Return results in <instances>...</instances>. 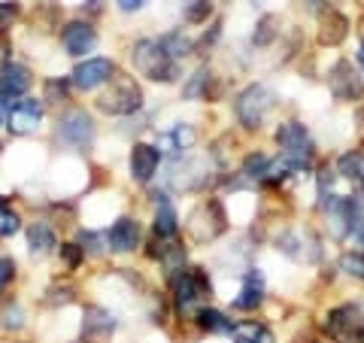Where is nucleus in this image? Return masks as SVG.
<instances>
[{
	"mask_svg": "<svg viewBox=\"0 0 364 343\" xmlns=\"http://www.w3.org/2000/svg\"><path fill=\"white\" fill-rule=\"evenodd\" d=\"M79 343H82V340H79Z\"/></svg>",
	"mask_w": 364,
	"mask_h": 343,
	"instance_id": "49530a36",
	"label": "nucleus"
},
{
	"mask_svg": "<svg viewBox=\"0 0 364 343\" xmlns=\"http://www.w3.org/2000/svg\"><path fill=\"white\" fill-rule=\"evenodd\" d=\"M16 273H18L16 258L13 255H0V292H6V285L16 280Z\"/></svg>",
	"mask_w": 364,
	"mask_h": 343,
	"instance_id": "e433bc0d",
	"label": "nucleus"
},
{
	"mask_svg": "<svg viewBox=\"0 0 364 343\" xmlns=\"http://www.w3.org/2000/svg\"><path fill=\"white\" fill-rule=\"evenodd\" d=\"M349 28H352V21H349L346 13H340V9H325V13L318 16L316 40H318V46L337 49V46L349 37Z\"/></svg>",
	"mask_w": 364,
	"mask_h": 343,
	"instance_id": "412c9836",
	"label": "nucleus"
},
{
	"mask_svg": "<svg viewBox=\"0 0 364 343\" xmlns=\"http://www.w3.org/2000/svg\"><path fill=\"white\" fill-rule=\"evenodd\" d=\"M182 21L186 25H207L213 16V0H182Z\"/></svg>",
	"mask_w": 364,
	"mask_h": 343,
	"instance_id": "7c9ffc66",
	"label": "nucleus"
},
{
	"mask_svg": "<svg viewBox=\"0 0 364 343\" xmlns=\"http://www.w3.org/2000/svg\"><path fill=\"white\" fill-rule=\"evenodd\" d=\"M58 258H61L64 273H76L85 261V249L79 246L76 240H64V243H58Z\"/></svg>",
	"mask_w": 364,
	"mask_h": 343,
	"instance_id": "2f4dec72",
	"label": "nucleus"
},
{
	"mask_svg": "<svg viewBox=\"0 0 364 343\" xmlns=\"http://www.w3.org/2000/svg\"><path fill=\"white\" fill-rule=\"evenodd\" d=\"M70 88H73V83H70V76H49L43 83V104L46 107H64L67 100H70Z\"/></svg>",
	"mask_w": 364,
	"mask_h": 343,
	"instance_id": "cd10ccee",
	"label": "nucleus"
},
{
	"mask_svg": "<svg viewBox=\"0 0 364 343\" xmlns=\"http://www.w3.org/2000/svg\"><path fill=\"white\" fill-rule=\"evenodd\" d=\"M215 76L210 64H200L198 70H191L186 76V83H182V100H213L215 97Z\"/></svg>",
	"mask_w": 364,
	"mask_h": 343,
	"instance_id": "5701e85b",
	"label": "nucleus"
},
{
	"mask_svg": "<svg viewBox=\"0 0 364 343\" xmlns=\"http://www.w3.org/2000/svg\"><path fill=\"white\" fill-rule=\"evenodd\" d=\"M76 243L85 249V258H88V255H91V258H100V255L109 253V246H107V231H95V228H82Z\"/></svg>",
	"mask_w": 364,
	"mask_h": 343,
	"instance_id": "c756f323",
	"label": "nucleus"
},
{
	"mask_svg": "<svg viewBox=\"0 0 364 343\" xmlns=\"http://www.w3.org/2000/svg\"><path fill=\"white\" fill-rule=\"evenodd\" d=\"M100 9H104L100 0H85V4H82V13L85 16H100Z\"/></svg>",
	"mask_w": 364,
	"mask_h": 343,
	"instance_id": "58836bf2",
	"label": "nucleus"
},
{
	"mask_svg": "<svg viewBox=\"0 0 364 343\" xmlns=\"http://www.w3.org/2000/svg\"><path fill=\"white\" fill-rule=\"evenodd\" d=\"M25 237H28V255L33 261H43V258H49L52 253H58V234H55V228L46 219L31 222Z\"/></svg>",
	"mask_w": 364,
	"mask_h": 343,
	"instance_id": "4be33fe9",
	"label": "nucleus"
},
{
	"mask_svg": "<svg viewBox=\"0 0 364 343\" xmlns=\"http://www.w3.org/2000/svg\"><path fill=\"white\" fill-rule=\"evenodd\" d=\"M116 6H119V13L134 16V13H143L149 6V0H116Z\"/></svg>",
	"mask_w": 364,
	"mask_h": 343,
	"instance_id": "4c0bfd02",
	"label": "nucleus"
},
{
	"mask_svg": "<svg viewBox=\"0 0 364 343\" xmlns=\"http://www.w3.org/2000/svg\"><path fill=\"white\" fill-rule=\"evenodd\" d=\"M355 58H358V67H361V73H364V43H358V52H355Z\"/></svg>",
	"mask_w": 364,
	"mask_h": 343,
	"instance_id": "a19ab883",
	"label": "nucleus"
},
{
	"mask_svg": "<svg viewBox=\"0 0 364 343\" xmlns=\"http://www.w3.org/2000/svg\"><path fill=\"white\" fill-rule=\"evenodd\" d=\"M31 85H33V70L28 64H21L6 55L4 64H0V97H4L6 104H16V100L28 97Z\"/></svg>",
	"mask_w": 364,
	"mask_h": 343,
	"instance_id": "dca6fc26",
	"label": "nucleus"
},
{
	"mask_svg": "<svg viewBox=\"0 0 364 343\" xmlns=\"http://www.w3.org/2000/svg\"><path fill=\"white\" fill-rule=\"evenodd\" d=\"M228 231V213L225 204L219 198H203L195 210H191L188 222H186V234L191 243H213L215 237H222Z\"/></svg>",
	"mask_w": 364,
	"mask_h": 343,
	"instance_id": "1a4fd4ad",
	"label": "nucleus"
},
{
	"mask_svg": "<svg viewBox=\"0 0 364 343\" xmlns=\"http://www.w3.org/2000/svg\"><path fill=\"white\" fill-rule=\"evenodd\" d=\"M55 143L61 149H70L79 155H88L97 143V122L85 107H67L55 119Z\"/></svg>",
	"mask_w": 364,
	"mask_h": 343,
	"instance_id": "20e7f679",
	"label": "nucleus"
},
{
	"mask_svg": "<svg viewBox=\"0 0 364 343\" xmlns=\"http://www.w3.org/2000/svg\"><path fill=\"white\" fill-rule=\"evenodd\" d=\"M228 337H231V343H277L273 328L261 319H240V322L231 325Z\"/></svg>",
	"mask_w": 364,
	"mask_h": 343,
	"instance_id": "b1692460",
	"label": "nucleus"
},
{
	"mask_svg": "<svg viewBox=\"0 0 364 343\" xmlns=\"http://www.w3.org/2000/svg\"><path fill=\"white\" fill-rule=\"evenodd\" d=\"M46 116V104L40 97H21L6 110V131L13 137H31L40 131Z\"/></svg>",
	"mask_w": 364,
	"mask_h": 343,
	"instance_id": "ddd939ff",
	"label": "nucleus"
},
{
	"mask_svg": "<svg viewBox=\"0 0 364 343\" xmlns=\"http://www.w3.org/2000/svg\"><path fill=\"white\" fill-rule=\"evenodd\" d=\"M128 58L134 64V70L140 73V76H146L149 83L176 85L179 79H182V64L170 58V55L164 52V46L158 43V37H140V40H134Z\"/></svg>",
	"mask_w": 364,
	"mask_h": 343,
	"instance_id": "f03ea898",
	"label": "nucleus"
},
{
	"mask_svg": "<svg viewBox=\"0 0 364 343\" xmlns=\"http://www.w3.org/2000/svg\"><path fill=\"white\" fill-rule=\"evenodd\" d=\"M158 43H161L164 52H167L173 61H179V64H182V58H188V55L195 52V37H188V33L182 31V28H173V31L161 33V37H158Z\"/></svg>",
	"mask_w": 364,
	"mask_h": 343,
	"instance_id": "393cba45",
	"label": "nucleus"
},
{
	"mask_svg": "<svg viewBox=\"0 0 364 343\" xmlns=\"http://www.w3.org/2000/svg\"><path fill=\"white\" fill-rule=\"evenodd\" d=\"M203 334H228L231 331V319H228V313H222V310H215V307H200V310L195 313V319H191Z\"/></svg>",
	"mask_w": 364,
	"mask_h": 343,
	"instance_id": "a878e982",
	"label": "nucleus"
},
{
	"mask_svg": "<svg viewBox=\"0 0 364 343\" xmlns=\"http://www.w3.org/2000/svg\"><path fill=\"white\" fill-rule=\"evenodd\" d=\"M0 152H4V146H0Z\"/></svg>",
	"mask_w": 364,
	"mask_h": 343,
	"instance_id": "a18cd8bd",
	"label": "nucleus"
},
{
	"mask_svg": "<svg viewBox=\"0 0 364 343\" xmlns=\"http://www.w3.org/2000/svg\"><path fill=\"white\" fill-rule=\"evenodd\" d=\"M18 343H28V340H18Z\"/></svg>",
	"mask_w": 364,
	"mask_h": 343,
	"instance_id": "c03bdc74",
	"label": "nucleus"
},
{
	"mask_svg": "<svg viewBox=\"0 0 364 343\" xmlns=\"http://www.w3.org/2000/svg\"><path fill=\"white\" fill-rule=\"evenodd\" d=\"M73 301H76V289H73L70 283H55L43 295V304L46 307H67V304H73Z\"/></svg>",
	"mask_w": 364,
	"mask_h": 343,
	"instance_id": "f704fd0d",
	"label": "nucleus"
},
{
	"mask_svg": "<svg viewBox=\"0 0 364 343\" xmlns=\"http://www.w3.org/2000/svg\"><path fill=\"white\" fill-rule=\"evenodd\" d=\"M279 28H282L279 16H273V13L261 16L255 21V31H252V46H255V49H267V46H273L279 40Z\"/></svg>",
	"mask_w": 364,
	"mask_h": 343,
	"instance_id": "c85d7f7f",
	"label": "nucleus"
},
{
	"mask_svg": "<svg viewBox=\"0 0 364 343\" xmlns=\"http://www.w3.org/2000/svg\"><path fill=\"white\" fill-rule=\"evenodd\" d=\"M6 110H9V104L0 97V128H6Z\"/></svg>",
	"mask_w": 364,
	"mask_h": 343,
	"instance_id": "ea45409f",
	"label": "nucleus"
},
{
	"mask_svg": "<svg viewBox=\"0 0 364 343\" xmlns=\"http://www.w3.org/2000/svg\"><path fill=\"white\" fill-rule=\"evenodd\" d=\"M21 231V213L9 201H0V237H16Z\"/></svg>",
	"mask_w": 364,
	"mask_h": 343,
	"instance_id": "72a5a7b5",
	"label": "nucleus"
},
{
	"mask_svg": "<svg viewBox=\"0 0 364 343\" xmlns=\"http://www.w3.org/2000/svg\"><path fill=\"white\" fill-rule=\"evenodd\" d=\"M25 325H28V313L21 301L4 298V304H0V328L9 331V334H18V331H25Z\"/></svg>",
	"mask_w": 364,
	"mask_h": 343,
	"instance_id": "bb28decb",
	"label": "nucleus"
},
{
	"mask_svg": "<svg viewBox=\"0 0 364 343\" xmlns=\"http://www.w3.org/2000/svg\"><path fill=\"white\" fill-rule=\"evenodd\" d=\"M328 91L337 104H355V100H364V79L361 73L352 67L349 58H337L325 73Z\"/></svg>",
	"mask_w": 364,
	"mask_h": 343,
	"instance_id": "9d476101",
	"label": "nucleus"
},
{
	"mask_svg": "<svg viewBox=\"0 0 364 343\" xmlns=\"http://www.w3.org/2000/svg\"><path fill=\"white\" fill-rule=\"evenodd\" d=\"M58 40H61L64 55H70V58H79V61L91 58L88 52L97 49V31H95V25H91L88 19H70V21H67V25L61 28Z\"/></svg>",
	"mask_w": 364,
	"mask_h": 343,
	"instance_id": "2eb2a0df",
	"label": "nucleus"
},
{
	"mask_svg": "<svg viewBox=\"0 0 364 343\" xmlns=\"http://www.w3.org/2000/svg\"><path fill=\"white\" fill-rule=\"evenodd\" d=\"M95 107H97V112L112 116V119H134V116H140L146 107L143 85L128 73H116L104 85V91L97 95Z\"/></svg>",
	"mask_w": 364,
	"mask_h": 343,
	"instance_id": "7ed1b4c3",
	"label": "nucleus"
},
{
	"mask_svg": "<svg viewBox=\"0 0 364 343\" xmlns=\"http://www.w3.org/2000/svg\"><path fill=\"white\" fill-rule=\"evenodd\" d=\"M161 164H164V155L158 152L155 143H146V140L131 143V152H128V174H131L134 186H149V182L158 176Z\"/></svg>",
	"mask_w": 364,
	"mask_h": 343,
	"instance_id": "4468645a",
	"label": "nucleus"
},
{
	"mask_svg": "<svg viewBox=\"0 0 364 343\" xmlns=\"http://www.w3.org/2000/svg\"><path fill=\"white\" fill-rule=\"evenodd\" d=\"M18 16H21V4H18V0H0V37L16 28Z\"/></svg>",
	"mask_w": 364,
	"mask_h": 343,
	"instance_id": "c9c22d12",
	"label": "nucleus"
},
{
	"mask_svg": "<svg viewBox=\"0 0 364 343\" xmlns=\"http://www.w3.org/2000/svg\"><path fill=\"white\" fill-rule=\"evenodd\" d=\"M364 328V301H340L318 319V331L331 343H355Z\"/></svg>",
	"mask_w": 364,
	"mask_h": 343,
	"instance_id": "6e6552de",
	"label": "nucleus"
},
{
	"mask_svg": "<svg viewBox=\"0 0 364 343\" xmlns=\"http://www.w3.org/2000/svg\"><path fill=\"white\" fill-rule=\"evenodd\" d=\"M267 298V285H264V273L258 268H246L243 270V283H240V292L237 298L231 301V307L237 313H255L261 304Z\"/></svg>",
	"mask_w": 364,
	"mask_h": 343,
	"instance_id": "aec40b11",
	"label": "nucleus"
},
{
	"mask_svg": "<svg viewBox=\"0 0 364 343\" xmlns=\"http://www.w3.org/2000/svg\"><path fill=\"white\" fill-rule=\"evenodd\" d=\"M337 270L346 273V277L364 283V253H358V249H346L343 255L337 258Z\"/></svg>",
	"mask_w": 364,
	"mask_h": 343,
	"instance_id": "473e14b6",
	"label": "nucleus"
},
{
	"mask_svg": "<svg viewBox=\"0 0 364 343\" xmlns=\"http://www.w3.org/2000/svg\"><path fill=\"white\" fill-rule=\"evenodd\" d=\"M355 343H364V328L358 331V337H355Z\"/></svg>",
	"mask_w": 364,
	"mask_h": 343,
	"instance_id": "79ce46f5",
	"label": "nucleus"
},
{
	"mask_svg": "<svg viewBox=\"0 0 364 343\" xmlns=\"http://www.w3.org/2000/svg\"><path fill=\"white\" fill-rule=\"evenodd\" d=\"M179 210L170 191H155L152 194V237L155 240H176L179 237Z\"/></svg>",
	"mask_w": 364,
	"mask_h": 343,
	"instance_id": "a211bd4d",
	"label": "nucleus"
},
{
	"mask_svg": "<svg viewBox=\"0 0 364 343\" xmlns=\"http://www.w3.org/2000/svg\"><path fill=\"white\" fill-rule=\"evenodd\" d=\"M143 243V225L136 216H119L107 228V246L112 255H131Z\"/></svg>",
	"mask_w": 364,
	"mask_h": 343,
	"instance_id": "6ab92c4d",
	"label": "nucleus"
},
{
	"mask_svg": "<svg viewBox=\"0 0 364 343\" xmlns=\"http://www.w3.org/2000/svg\"><path fill=\"white\" fill-rule=\"evenodd\" d=\"M167 285H170V310H173L176 319H186V322H191L195 313L200 307H207L215 295L210 270L198 265H186L182 270L170 273Z\"/></svg>",
	"mask_w": 364,
	"mask_h": 343,
	"instance_id": "f257e3e1",
	"label": "nucleus"
},
{
	"mask_svg": "<svg viewBox=\"0 0 364 343\" xmlns=\"http://www.w3.org/2000/svg\"><path fill=\"white\" fill-rule=\"evenodd\" d=\"M358 4H361V6H364V0H358Z\"/></svg>",
	"mask_w": 364,
	"mask_h": 343,
	"instance_id": "37998d69",
	"label": "nucleus"
},
{
	"mask_svg": "<svg viewBox=\"0 0 364 343\" xmlns=\"http://www.w3.org/2000/svg\"><path fill=\"white\" fill-rule=\"evenodd\" d=\"M277 91L267 83H249L246 88L237 91L234 97V119L243 131H261L270 116V110L277 107Z\"/></svg>",
	"mask_w": 364,
	"mask_h": 343,
	"instance_id": "423d86ee",
	"label": "nucleus"
},
{
	"mask_svg": "<svg viewBox=\"0 0 364 343\" xmlns=\"http://www.w3.org/2000/svg\"><path fill=\"white\" fill-rule=\"evenodd\" d=\"M119 73V67L112 58H107V55H91V58H82L73 73H70V83L76 91H85V95H91V91L104 88L112 76Z\"/></svg>",
	"mask_w": 364,
	"mask_h": 343,
	"instance_id": "9b49d317",
	"label": "nucleus"
},
{
	"mask_svg": "<svg viewBox=\"0 0 364 343\" xmlns=\"http://www.w3.org/2000/svg\"><path fill=\"white\" fill-rule=\"evenodd\" d=\"M119 331V316L104 304H85L82 307V322H79V334L82 343H107Z\"/></svg>",
	"mask_w": 364,
	"mask_h": 343,
	"instance_id": "f8f14e48",
	"label": "nucleus"
},
{
	"mask_svg": "<svg viewBox=\"0 0 364 343\" xmlns=\"http://www.w3.org/2000/svg\"><path fill=\"white\" fill-rule=\"evenodd\" d=\"M155 140H158V143H155L158 152L167 155L170 162H176V158H186L191 149H195V143H198V128H195V125H188V122H173L170 128L158 131Z\"/></svg>",
	"mask_w": 364,
	"mask_h": 343,
	"instance_id": "f3484780",
	"label": "nucleus"
},
{
	"mask_svg": "<svg viewBox=\"0 0 364 343\" xmlns=\"http://www.w3.org/2000/svg\"><path fill=\"white\" fill-rule=\"evenodd\" d=\"M273 143H277V149H279V158H286V162L298 164L304 170H310L318 158V146L313 140L310 128L298 119L279 122L277 128H273Z\"/></svg>",
	"mask_w": 364,
	"mask_h": 343,
	"instance_id": "39448f33",
	"label": "nucleus"
},
{
	"mask_svg": "<svg viewBox=\"0 0 364 343\" xmlns=\"http://www.w3.org/2000/svg\"><path fill=\"white\" fill-rule=\"evenodd\" d=\"M273 249L291 258L294 265H318L325 255L322 237L306 225H286L273 234Z\"/></svg>",
	"mask_w": 364,
	"mask_h": 343,
	"instance_id": "0eeeda50",
	"label": "nucleus"
}]
</instances>
